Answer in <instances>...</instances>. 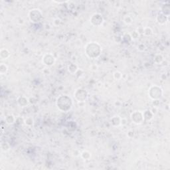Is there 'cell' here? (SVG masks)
Masks as SVG:
<instances>
[{"mask_svg":"<svg viewBox=\"0 0 170 170\" xmlns=\"http://www.w3.org/2000/svg\"><path fill=\"white\" fill-rule=\"evenodd\" d=\"M86 53L90 58H96L101 53V49L98 44L91 43L88 44L86 46Z\"/></svg>","mask_w":170,"mask_h":170,"instance_id":"obj_1","label":"cell"},{"mask_svg":"<svg viewBox=\"0 0 170 170\" xmlns=\"http://www.w3.org/2000/svg\"><path fill=\"white\" fill-rule=\"evenodd\" d=\"M44 59H43L44 63L46 65H49V66L52 65L55 62V58L53 57V55H51L50 54L46 55L45 57H44Z\"/></svg>","mask_w":170,"mask_h":170,"instance_id":"obj_5","label":"cell"},{"mask_svg":"<svg viewBox=\"0 0 170 170\" xmlns=\"http://www.w3.org/2000/svg\"><path fill=\"white\" fill-rule=\"evenodd\" d=\"M158 22L160 23V24H164V23H166L167 21V16L165 15L164 14H160L157 17Z\"/></svg>","mask_w":170,"mask_h":170,"instance_id":"obj_7","label":"cell"},{"mask_svg":"<svg viewBox=\"0 0 170 170\" xmlns=\"http://www.w3.org/2000/svg\"><path fill=\"white\" fill-rule=\"evenodd\" d=\"M72 105L71 99L67 96H62L57 100V106L62 111H67Z\"/></svg>","mask_w":170,"mask_h":170,"instance_id":"obj_2","label":"cell"},{"mask_svg":"<svg viewBox=\"0 0 170 170\" xmlns=\"http://www.w3.org/2000/svg\"><path fill=\"white\" fill-rule=\"evenodd\" d=\"M96 20L97 21L96 25H100L102 23V20L103 19H102V16L100 14H94L91 18V23L95 22Z\"/></svg>","mask_w":170,"mask_h":170,"instance_id":"obj_6","label":"cell"},{"mask_svg":"<svg viewBox=\"0 0 170 170\" xmlns=\"http://www.w3.org/2000/svg\"><path fill=\"white\" fill-rule=\"evenodd\" d=\"M162 95V90L160 87H152L150 89V96L152 99H159Z\"/></svg>","mask_w":170,"mask_h":170,"instance_id":"obj_3","label":"cell"},{"mask_svg":"<svg viewBox=\"0 0 170 170\" xmlns=\"http://www.w3.org/2000/svg\"><path fill=\"white\" fill-rule=\"evenodd\" d=\"M38 15H41V13L39 10L38 9H33L31 11H30L29 13V17L30 19L33 21V22H39V19L37 18L36 16Z\"/></svg>","mask_w":170,"mask_h":170,"instance_id":"obj_4","label":"cell"}]
</instances>
